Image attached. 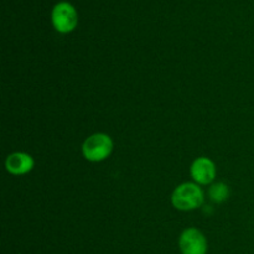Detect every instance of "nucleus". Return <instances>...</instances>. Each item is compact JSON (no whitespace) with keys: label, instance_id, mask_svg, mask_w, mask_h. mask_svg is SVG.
<instances>
[{"label":"nucleus","instance_id":"0eeeda50","mask_svg":"<svg viewBox=\"0 0 254 254\" xmlns=\"http://www.w3.org/2000/svg\"><path fill=\"white\" fill-rule=\"evenodd\" d=\"M208 196L216 203L225 202L230 196V189L225 183H216L208 190Z\"/></svg>","mask_w":254,"mask_h":254},{"label":"nucleus","instance_id":"f03ea898","mask_svg":"<svg viewBox=\"0 0 254 254\" xmlns=\"http://www.w3.org/2000/svg\"><path fill=\"white\" fill-rule=\"evenodd\" d=\"M113 151V140L104 133H97L84 140L82 145L83 156L89 161L99 163L106 160Z\"/></svg>","mask_w":254,"mask_h":254},{"label":"nucleus","instance_id":"423d86ee","mask_svg":"<svg viewBox=\"0 0 254 254\" xmlns=\"http://www.w3.org/2000/svg\"><path fill=\"white\" fill-rule=\"evenodd\" d=\"M35 161L30 154L17 153L10 154L5 161V168L12 175H25L34 169Z\"/></svg>","mask_w":254,"mask_h":254},{"label":"nucleus","instance_id":"39448f33","mask_svg":"<svg viewBox=\"0 0 254 254\" xmlns=\"http://www.w3.org/2000/svg\"><path fill=\"white\" fill-rule=\"evenodd\" d=\"M190 174L196 184L208 185L216 178V166L212 160L202 156V158H197L193 161L190 169Z\"/></svg>","mask_w":254,"mask_h":254},{"label":"nucleus","instance_id":"f257e3e1","mask_svg":"<svg viewBox=\"0 0 254 254\" xmlns=\"http://www.w3.org/2000/svg\"><path fill=\"white\" fill-rule=\"evenodd\" d=\"M171 202L178 210H196L203 203V192L198 184L184 183L174 190L171 195Z\"/></svg>","mask_w":254,"mask_h":254},{"label":"nucleus","instance_id":"7ed1b4c3","mask_svg":"<svg viewBox=\"0 0 254 254\" xmlns=\"http://www.w3.org/2000/svg\"><path fill=\"white\" fill-rule=\"evenodd\" d=\"M52 25L60 34H68L73 31L78 22V15L73 5L67 1L57 2L51 12Z\"/></svg>","mask_w":254,"mask_h":254},{"label":"nucleus","instance_id":"20e7f679","mask_svg":"<svg viewBox=\"0 0 254 254\" xmlns=\"http://www.w3.org/2000/svg\"><path fill=\"white\" fill-rule=\"evenodd\" d=\"M179 248L183 254H206L207 241L197 228H186L179 238Z\"/></svg>","mask_w":254,"mask_h":254}]
</instances>
